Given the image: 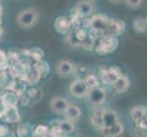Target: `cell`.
Returning <instances> with one entry per match:
<instances>
[{"label":"cell","instance_id":"cell-24","mask_svg":"<svg viewBox=\"0 0 147 137\" xmlns=\"http://www.w3.org/2000/svg\"><path fill=\"white\" fill-rule=\"evenodd\" d=\"M35 68L37 69V70L38 72L40 78H44L49 74V66L48 64V62L46 61H38V64L35 65Z\"/></svg>","mask_w":147,"mask_h":137},{"label":"cell","instance_id":"cell-14","mask_svg":"<svg viewBox=\"0 0 147 137\" xmlns=\"http://www.w3.org/2000/svg\"><path fill=\"white\" fill-rule=\"evenodd\" d=\"M0 100L6 108L13 107V106H16L18 103V96L14 91H8V92L4 93Z\"/></svg>","mask_w":147,"mask_h":137},{"label":"cell","instance_id":"cell-11","mask_svg":"<svg viewBox=\"0 0 147 137\" xmlns=\"http://www.w3.org/2000/svg\"><path fill=\"white\" fill-rule=\"evenodd\" d=\"M56 70L60 77H66L74 72V65L69 60H61L58 63Z\"/></svg>","mask_w":147,"mask_h":137},{"label":"cell","instance_id":"cell-18","mask_svg":"<svg viewBox=\"0 0 147 137\" xmlns=\"http://www.w3.org/2000/svg\"><path fill=\"white\" fill-rule=\"evenodd\" d=\"M131 117L135 123L139 121L141 119H143L146 116V108L144 106H135L130 111Z\"/></svg>","mask_w":147,"mask_h":137},{"label":"cell","instance_id":"cell-19","mask_svg":"<svg viewBox=\"0 0 147 137\" xmlns=\"http://www.w3.org/2000/svg\"><path fill=\"white\" fill-rule=\"evenodd\" d=\"M102 113L103 111L100 110H96L92 118H90V123H92V126H94L95 128L101 129L103 127V124H102Z\"/></svg>","mask_w":147,"mask_h":137},{"label":"cell","instance_id":"cell-25","mask_svg":"<svg viewBox=\"0 0 147 137\" xmlns=\"http://www.w3.org/2000/svg\"><path fill=\"white\" fill-rule=\"evenodd\" d=\"M40 79V75L38 73V72L37 70V69L35 68V66L29 70V73L28 76V79H27V82L30 84V85H33V84H36L38 82V80Z\"/></svg>","mask_w":147,"mask_h":137},{"label":"cell","instance_id":"cell-39","mask_svg":"<svg viewBox=\"0 0 147 137\" xmlns=\"http://www.w3.org/2000/svg\"><path fill=\"white\" fill-rule=\"evenodd\" d=\"M1 15H2V7H1V5H0V18H1Z\"/></svg>","mask_w":147,"mask_h":137},{"label":"cell","instance_id":"cell-28","mask_svg":"<svg viewBox=\"0 0 147 137\" xmlns=\"http://www.w3.org/2000/svg\"><path fill=\"white\" fill-rule=\"evenodd\" d=\"M30 126L28 124H22L18 127V134L19 137H28Z\"/></svg>","mask_w":147,"mask_h":137},{"label":"cell","instance_id":"cell-26","mask_svg":"<svg viewBox=\"0 0 147 137\" xmlns=\"http://www.w3.org/2000/svg\"><path fill=\"white\" fill-rule=\"evenodd\" d=\"M49 128L45 125H38L37 128L34 130L35 137H48Z\"/></svg>","mask_w":147,"mask_h":137},{"label":"cell","instance_id":"cell-30","mask_svg":"<svg viewBox=\"0 0 147 137\" xmlns=\"http://www.w3.org/2000/svg\"><path fill=\"white\" fill-rule=\"evenodd\" d=\"M49 135H50V137H67L68 134H66L64 132H62L59 128V126H58V127H53L51 129V131H50V133H49Z\"/></svg>","mask_w":147,"mask_h":137},{"label":"cell","instance_id":"cell-20","mask_svg":"<svg viewBox=\"0 0 147 137\" xmlns=\"http://www.w3.org/2000/svg\"><path fill=\"white\" fill-rule=\"evenodd\" d=\"M146 18H136L134 21V29L136 33H144L146 32Z\"/></svg>","mask_w":147,"mask_h":137},{"label":"cell","instance_id":"cell-4","mask_svg":"<svg viewBox=\"0 0 147 137\" xmlns=\"http://www.w3.org/2000/svg\"><path fill=\"white\" fill-rule=\"evenodd\" d=\"M76 11L82 18H88L95 13L96 8L94 5L88 0H80L76 4Z\"/></svg>","mask_w":147,"mask_h":137},{"label":"cell","instance_id":"cell-32","mask_svg":"<svg viewBox=\"0 0 147 137\" xmlns=\"http://www.w3.org/2000/svg\"><path fill=\"white\" fill-rule=\"evenodd\" d=\"M75 36H76V38H77L80 42L84 41V40L88 38V36H87V32H86L84 29H80L79 31L75 34Z\"/></svg>","mask_w":147,"mask_h":137},{"label":"cell","instance_id":"cell-33","mask_svg":"<svg viewBox=\"0 0 147 137\" xmlns=\"http://www.w3.org/2000/svg\"><path fill=\"white\" fill-rule=\"evenodd\" d=\"M8 134V129L2 124H0V137H6Z\"/></svg>","mask_w":147,"mask_h":137},{"label":"cell","instance_id":"cell-35","mask_svg":"<svg viewBox=\"0 0 147 137\" xmlns=\"http://www.w3.org/2000/svg\"><path fill=\"white\" fill-rule=\"evenodd\" d=\"M37 93V90L34 88H30L28 89V90L27 91V96L28 98H34L35 95Z\"/></svg>","mask_w":147,"mask_h":137},{"label":"cell","instance_id":"cell-7","mask_svg":"<svg viewBox=\"0 0 147 137\" xmlns=\"http://www.w3.org/2000/svg\"><path fill=\"white\" fill-rule=\"evenodd\" d=\"M88 97L90 101L92 104L99 105L104 103V101L106 99V92L103 89H101L100 87L95 88V89H90L88 90Z\"/></svg>","mask_w":147,"mask_h":137},{"label":"cell","instance_id":"cell-1","mask_svg":"<svg viewBox=\"0 0 147 137\" xmlns=\"http://www.w3.org/2000/svg\"><path fill=\"white\" fill-rule=\"evenodd\" d=\"M39 19V11L36 7H30L19 11L16 17L17 24L20 28L28 29L33 28Z\"/></svg>","mask_w":147,"mask_h":137},{"label":"cell","instance_id":"cell-5","mask_svg":"<svg viewBox=\"0 0 147 137\" xmlns=\"http://www.w3.org/2000/svg\"><path fill=\"white\" fill-rule=\"evenodd\" d=\"M88 87L86 85L84 80H80L77 79L76 80L70 84L69 91L71 95L75 98H82L88 93Z\"/></svg>","mask_w":147,"mask_h":137},{"label":"cell","instance_id":"cell-12","mask_svg":"<svg viewBox=\"0 0 147 137\" xmlns=\"http://www.w3.org/2000/svg\"><path fill=\"white\" fill-rule=\"evenodd\" d=\"M102 131V134L106 136H111V137H116L119 136L123 134V126L119 121H116L115 124H113L111 126L108 128L102 127L100 129Z\"/></svg>","mask_w":147,"mask_h":137},{"label":"cell","instance_id":"cell-34","mask_svg":"<svg viewBox=\"0 0 147 137\" xmlns=\"http://www.w3.org/2000/svg\"><path fill=\"white\" fill-rule=\"evenodd\" d=\"M7 82V76L5 72H0V85H5Z\"/></svg>","mask_w":147,"mask_h":137},{"label":"cell","instance_id":"cell-38","mask_svg":"<svg viewBox=\"0 0 147 137\" xmlns=\"http://www.w3.org/2000/svg\"><path fill=\"white\" fill-rule=\"evenodd\" d=\"M3 32H4V30H3L2 27H0V38H1V36L3 35Z\"/></svg>","mask_w":147,"mask_h":137},{"label":"cell","instance_id":"cell-27","mask_svg":"<svg viewBox=\"0 0 147 137\" xmlns=\"http://www.w3.org/2000/svg\"><path fill=\"white\" fill-rule=\"evenodd\" d=\"M125 6L131 9L140 8L143 5L144 0H123Z\"/></svg>","mask_w":147,"mask_h":137},{"label":"cell","instance_id":"cell-3","mask_svg":"<svg viewBox=\"0 0 147 137\" xmlns=\"http://www.w3.org/2000/svg\"><path fill=\"white\" fill-rule=\"evenodd\" d=\"M121 75H123L121 70L118 67L113 66V67H111L108 70H104L100 72V80L106 84L113 85Z\"/></svg>","mask_w":147,"mask_h":137},{"label":"cell","instance_id":"cell-2","mask_svg":"<svg viewBox=\"0 0 147 137\" xmlns=\"http://www.w3.org/2000/svg\"><path fill=\"white\" fill-rule=\"evenodd\" d=\"M117 47L118 39L116 38V37L111 36V35H107V36H103L101 38L96 50L100 54H107L114 51Z\"/></svg>","mask_w":147,"mask_h":137},{"label":"cell","instance_id":"cell-21","mask_svg":"<svg viewBox=\"0 0 147 137\" xmlns=\"http://www.w3.org/2000/svg\"><path fill=\"white\" fill-rule=\"evenodd\" d=\"M11 90L19 97V96L24 95V93L26 92L27 86L24 83L23 80H14V83H13Z\"/></svg>","mask_w":147,"mask_h":137},{"label":"cell","instance_id":"cell-15","mask_svg":"<svg viewBox=\"0 0 147 137\" xmlns=\"http://www.w3.org/2000/svg\"><path fill=\"white\" fill-rule=\"evenodd\" d=\"M113 87L119 93L125 92L130 87V80H129L128 77L125 75H121L117 79V80L114 82Z\"/></svg>","mask_w":147,"mask_h":137},{"label":"cell","instance_id":"cell-36","mask_svg":"<svg viewBox=\"0 0 147 137\" xmlns=\"http://www.w3.org/2000/svg\"><path fill=\"white\" fill-rule=\"evenodd\" d=\"M29 99L28 96H23V98H22V105L23 106H26L29 103Z\"/></svg>","mask_w":147,"mask_h":137},{"label":"cell","instance_id":"cell-13","mask_svg":"<svg viewBox=\"0 0 147 137\" xmlns=\"http://www.w3.org/2000/svg\"><path fill=\"white\" fill-rule=\"evenodd\" d=\"M70 28V21L67 17H59L55 21V29L59 34H66Z\"/></svg>","mask_w":147,"mask_h":137},{"label":"cell","instance_id":"cell-31","mask_svg":"<svg viewBox=\"0 0 147 137\" xmlns=\"http://www.w3.org/2000/svg\"><path fill=\"white\" fill-rule=\"evenodd\" d=\"M7 67V55L3 52L2 50H0V70H3Z\"/></svg>","mask_w":147,"mask_h":137},{"label":"cell","instance_id":"cell-37","mask_svg":"<svg viewBox=\"0 0 147 137\" xmlns=\"http://www.w3.org/2000/svg\"><path fill=\"white\" fill-rule=\"evenodd\" d=\"M108 1H109L110 3H113V4H117V3L121 2V0H108Z\"/></svg>","mask_w":147,"mask_h":137},{"label":"cell","instance_id":"cell-29","mask_svg":"<svg viewBox=\"0 0 147 137\" xmlns=\"http://www.w3.org/2000/svg\"><path fill=\"white\" fill-rule=\"evenodd\" d=\"M29 54L32 56L34 59H36L37 61H41V59L44 56V52L41 49L39 48H33L29 51Z\"/></svg>","mask_w":147,"mask_h":137},{"label":"cell","instance_id":"cell-40","mask_svg":"<svg viewBox=\"0 0 147 137\" xmlns=\"http://www.w3.org/2000/svg\"><path fill=\"white\" fill-rule=\"evenodd\" d=\"M88 1H90V2L93 3V2H95V1H97V0H88Z\"/></svg>","mask_w":147,"mask_h":137},{"label":"cell","instance_id":"cell-9","mask_svg":"<svg viewBox=\"0 0 147 137\" xmlns=\"http://www.w3.org/2000/svg\"><path fill=\"white\" fill-rule=\"evenodd\" d=\"M2 118L4 119V121H6L10 124L18 123V121H20V115H19L18 108L16 107V106L6 108L4 111Z\"/></svg>","mask_w":147,"mask_h":137},{"label":"cell","instance_id":"cell-16","mask_svg":"<svg viewBox=\"0 0 147 137\" xmlns=\"http://www.w3.org/2000/svg\"><path fill=\"white\" fill-rule=\"evenodd\" d=\"M63 113L65 114V117L69 121H77L80 118V114H82V111H80V109L78 106L69 104V106Z\"/></svg>","mask_w":147,"mask_h":137},{"label":"cell","instance_id":"cell-22","mask_svg":"<svg viewBox=\"0 0 147 137\" xmlns=\"http://www.w3.org/2000/svg\"><path fill=\"white\" fill-rule=\"evenodd\" d=\"M84 82H85L86 85H87L89 90L100 87V80L92 74H90V75L86 76L85 79H84Z\"/></svg>","mask_w":147,"mask_h":137},{"label":"cell","instance_id":"cell-6","mask_svg":"<svg viewBox=\"0 0 147 137\" xmlns=\"http://www.w3.org/2000/svg\"><path fill=\"white\" fill-rule=\"evenodd\" d=\"M109 18L104 15H94L90 19V26H92L94 32H99L103 34V31L107 29Z\"/></svg>","mask_w":147,"mask_h":137},{"label":"cell","instance_id":"cell-10","mask_svg":"<svg viewBox=\"0 0 147 137\" xmlns=\"http://www.w3.org/2000/svg\"><path fill=\"white\" fill-rule=\"evenodd\" d=\"M69 106L68 101L61 97H55L50 103V108L56 113H62Z\"/></svg>","mask_w":147,"mask_h":137},{"label":"cell","instance_id":"cell-8","mask_svg":"<svg viewBox=\"0 0 147 137\" xmlns=\"http://www.w3.org/2000/svg\"><path fill=\"white\" fill-rule=\"evenodd\" d=\"M107 28L109 29L110 35L111 36H120L124 31L125 24L119 19H109Z\"/></svg>","mask_w":147,"mask_h":137},{"label":"cell","instance_id":"cell-17","mask_svg":"<svg viewBox=\"0 0 147 137\" xmlns=\"http://www.w3.org/2000/svg\"><path fill=\"white\" fill-rule=\"evenodd\" d=\"M116 121H118L117 114L113 111H104L102 113V124L103 127L108 128Z\"/></svg>","mask_w":147,"mask_h":137},{"label":"cell","instance_id":"cell-23","mask_svg":"<svg viewBox=\"0 0 147 137\" xmlns=\"http://www.w3.org/2000/svg\"><path fill=\"white\" fill-rule=\"evenodd\" d=\"M59 128L62 132H64L66 134H71L72 132H74L75 125L72 124V121H70L69 120H64V121H59Z\"/></svg>","mask_w":147,"mask_h":137}]
</instances>
